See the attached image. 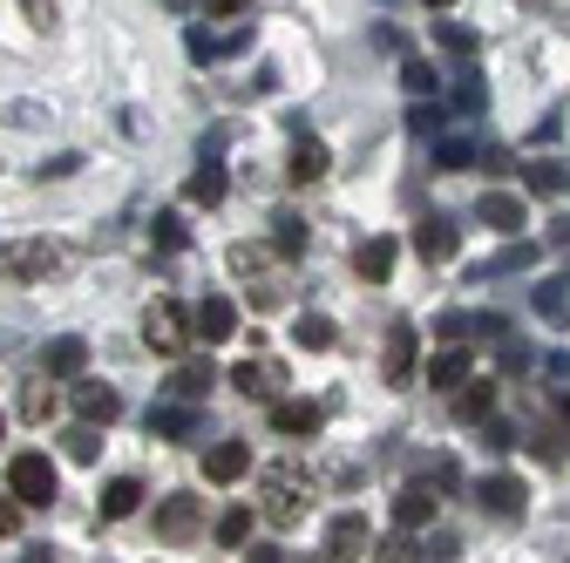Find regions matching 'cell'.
Masks as SVG:
<instances>
[{"instance_id": "obj_1", "label": "cell", "mask_w": 570, "mask_h": 563, "mask_svg": "<svg viewBox=\"0 0 570 563\" xmlns=\"http://www.w3.org/2000/svg\"><path fill=\"white\" fill-rule=\"evenodd\" d=\"M313 475L299 468V462H272L265 468V523H278V530H293V523H306L313 516Z\"/></svg>"}, {"instance_id": "obj_2", "label": "cell", "mask_w": 570, "mask_h": 563, "mask_svg": "<svg viewBox=\"0 0 570 563\" xmlns=\"http://www.w3.org/2000/svg\"><path fill=\"white\" fill-rule=\"evenodd\" d=\"M61 265H68V251L55 238H21V245L0 251V271H8L14 286H41V278H55Z\"/></svg>"}, {"instance_id": "obj_3", "label": "cell", "mask_w": 570, "mask_h": 563, "mask_svg": "<svg viewBox=\"0 0 570 563\" xmlns=\"http://www.w3.org/2000/svg\"><path fill=\"white\" fill-rule=\"evenodd\" d=\"M190 339H197V326H190V313H184L177 299H157L150 313H142V346H150V354L177 360V354H184Z\"/></svg>"}, {"instance_id": "obj_4", "label": "cell", "mask_w": 570, "mask_h": 563, "mask_svg": "<svg viewBox=\"0 0 570 563\" xmlns=\"http://www.w3.org/2000/svg\"><path fill=\"white\" fill-rule=\"evenodd\" d=\"M8 488H14L28 510H48V503H55V488H61V475H55V462H48V455H35V448H28V455H14V462H8Z\"/></svg>"}, {"instance_id": "obj_5", "label": "cell", "mask_w": 570, "mask_h": 563, "mask_svg": "<svg viewBox=\"0 0 570 563\" xmlns=\"http://www.w3.org/2000/svg\"><path fill=\"white\" fill-rule=\"evenodd\" d=\"M442 516V488L435 482H401L394 488V530H428Z\"/></svg>"}, {"instance_id": "obj_6", "label": "cell", "mask_w": 570, "mask_h": 563, "mask_svg": "<svg viewBox=\"0 0 570 563\" xmlns=\"http://www.w3.org/2000/svg\"><path fill=\"white\" fill-rule=\"evenodd\" d=\"M204 530V496H164L157 503V536L164 543H190Z\"/></svg>"}, {"instance_id": "obj_7", "label": "cell", "mask_w": 570, "mask_h": 563, "mask_svg": "<svg viewBox=\"0 0 570 563\" xmlns=\"http://www.w3.org/2000/svg\"><path fill=\"white\" fill-rule=\"evenodd\" d=\"M197 428H204V414H197V401H184V394L150 407V435H157V442H190Z\"/></svg>"}, {"instance_id": "obj_8", "label": "cell", "mask_w": 570, "mask_h": 563, "mask_svg": "<svg viewBox=\"0 0 570 563\" xmlns=\"http://www.w3.org/2000/svg\"><path fill=\"white\" fill-rule=\"evenodd\" d=\"M414 346H421V333L401 319V326H387V354H381V381L387 387H407L414 381Z\"/></svg>"}, {"instance_id": "obj_9", "label": "cell", "mask_w": 570, "mask_h": 563, "mask_svg": "<svg viewBox=\"0 0 570 563\" xmlns=\"http://www.w3.org/2000/svg\"><path fill=\"white\" fill-rule=\"evenodd\" d=\"M232 271L252 286V299L258 306H278V286H272V258L258 251V245H232Z\"/></svg>"}, {"instance_id": "obj_10", "label": "cell", "mask_w": 570, "mask_h": 563, "mask_svg": "<svg viewBox=\"0 0 570 563\" xmlns=\"http://www.w3.org/2000/svg\"><path fill=\"white\" fill-rule=\"evenodd\" d=\"M523 496H530V488H523L517 475H482V488H475V503H482L489 516H503V523L523 516Z\"/></svg>"}, {"instance_id": "obj_11", "label": "cell", "mask_w": 570, "mask_h": 563, "mask_svg": "<svg viewBox=\"0 0 570 563\" xmlns=\"http://www.w3.org/2000/svg\"><path fill=\"white\" fill-rule=\"evenodd\" d=\"M190 326H197V339H204V346H225V339L238 333V306H232L225 293H210V299L190 313Z\"/></svg>"}, {"instance_id": "obj_12", "label": "cell", "mask_w": 570, "mask_h": 563, "mask_svg": "<svg viewBox=\"0 0 570 563\" xmlns=\"http://www.w3.org/2000/svg\"><path fill=\"white\" fill-rule=\"evenodd\" d=\"M455 245H462V231H455L449 218H421V225H414V258H421V265L455 258Z\"/></svg>"}, {"instance_id": "obj_13", "label": "cell", "mask_w": 570, "mask_h": 563, "mask_svg": "<svg viewBox=\"0 0 570 563\" xmlns=\"http://www.w3.org/2000/svg\"><path fill=\"white\" fill-rule=\"evenodd\" d=\"M232 387H238L245 401H272V394L285 387V367H278V360H238V367H232Z\"/></svg>"}, {"instance_id": "obj_14", "label": "cell", "mask_w": 570, "mask_h": 563, "mask_svg": "<svg viewBox=\"0 0 570 563\" xmlns=\"http://www.w3.org/2000/svg\"><path fill=\"white\" fill-rule=\"evenodd\" d=\"M394 258H401V245H394V238H361V245H353V271H361L367 286L394 278Z\"/></svg>"}, {"instance_id": "obj_15", "label": "cell", "mask_w": 570, "mask_h": 563, "mask_svg": "<svg viewBox=\"0 0 570 563\" xmlns=\"http://www.w3.org/2000/svg\"><path fill=\"white\" fill-rule=\"evenodd\" d=\"M475 218L489 225V231H523V197H510V190H482V204H475Z\"/></svg>"}, {"instance_id": "obj_16", "label": "cell", "mask_w": 570, "mask_h": 563, "mask_svg": "<svg viewBox=\"0 0 570 563\" xmlns=\"http://www.w3.org/2000/svg\"><path fill=\"white\" fill-rule=\"evenodd\" d=\"M475 374V360H469V339H449L435 360H428V387H462Z\"/></svg>"}, {"instance_id": "obj_17", "label": "cell", "mask_w": 570, "mask_h": 563, "mask_svg": "<svg viewBox=\"0 0 570 563\" xmlns=\"http://www.w3.org/2000/svg\"><path fill=\"white\" fill-rule=\"evenodd\" d=\"M116 414H122L116 387H102V381H76V421H96V428H109Z\"/></svg>"}, {"instance_id": "obj_18", "label": "cell", "mask_w": 570, "mask_h": 563, "mask_svg": "<svg viewBox=\"0 0 570 563\" xmlns=\"http://www.w3.org/2000/svg\"><path fill=\"white\" fill-rule=\"evenodd\" d=\"M41 367H48V381H82V367H89V339H55L48 354H41Z\"/></svg>"}, {"instance_id": "obj_19", "label": "cell", "mask_w": 570, "mask_h": 563, "mask_svg": "<svg viewBox=\"0 0 570 563\" xmlns=\"http://www.w3.org/2000/svg\"><path fill=\"white\" fill-rule=\"evenodd\" d=\"M367 550H374L367 516H340V523L326 530V556H367Z\"/></svg>"}, {"instance_id": "obj_20", "label": "cell", "mask_w": 570, "mask_h": 563, "mask_svg": "<svg viewBox=\"0 0 570 563\" xmlns=\"http://www.w3.org/2000/svg\"><path fill=\"white\" fill-rule=\"evenodd\" d=\"M523 184H530L537 197H570V164H563V157H530V164H523Z\"/></svg>"}, {"instance_id": "obj_21", "label": "cell", "mask_w": 570, "mask_h": 563, "mask_svg": "<svg viewBox=\"0 0 570 563\" xmlns=\"http://www.w3.org/2000/svg\"><path fill=\"white\" fill-rule=\"evenodd\" d=\"M204 475H210V482H238V475H252V448H245V442L204 448Z\"/></svg>"}, {"instance_id": "obj_22", "label": "cell", "mask_w": 570, "mask_h": 563, "mask_svg": "<svg viewBox=\"0 0 570 563\" xmlns=\"http://www.w3.org/2000/svg\"><path fill=\"white\" fill-rule=\"evenodd\" d=\"M272 245H278V258H306L313 231H306L299 210H272Z\"/></svg>"}, {"instance_id": "obj_23", "label": "cell", "mask_w": 570, "mask_h": 563, "mask_svg": "<svg viewBox=\"0 0 570 563\" xmlns=\"http://www.w3.org/2000/svg\"><path fill=\"white\" fill-rule=\"evenodd\" d=\"M326 170H333L326 144H313V136H299V144H293V164H285V177H293V184H320Z\"/></svg>"}, {"instance_id": "obj_24", "label": "cell", "mask_w": 570, "mask_h": 563, "mask_svg": "<svg viewBox=\"0 0 570 563\" xmlns=\"http://www.w3.org/2000/svg\"><path fill=\"white\" fill-rule=\"evenodd\" d=\"M272 428L278 435H320V401H278L272 407Z\"/></svg>"}, {"instance_id": "obj_25", "label": "cell", "mask_w": 570, "mask_h": 563, "mask_svg": "<svg viewBox=\"0 0 570 563\" xmlns=\"http://www.w3.org/2000/svg\"><path fill=\"white\" fill-rule=\"evenodd\" d=\"M293 339L306 346V354H333V346H340V326H333L326 313H299V326H293Z\"/></svg>"}, {"instance_id": "obj_26", "label": "cell", "mask_w": 570, "mask_h": 563, "mask_svg": "<svg viewBox=\"0 0 570 563\" xmlns=\"http://www.w3.org/2000/svg\"><path fill=\"white\" fill-rule=\"evenodd\" d=\"M184 197L204 204V210H210V204H225V170H218V157H210V150H204V170L184 184Z\"/></svg>"}, {"instance_id": "obj_27", "label": "cell", "mask_w": 570, "mask_h": 563, "mask_svg": "<svg viewBox=\"0 0 570 563\" xmlns=\"http://www.w3.org/2000/svg\"><path fill=\"white\" fill-rule=\"evenodd\" d=\"M489 414H495V387H489V381H462L455 421H469V428H475V421H489Z\"/></svg>"}, {"instance_id": "obj_28", "label": "cell", "mask_w": 570, "mask_h": 563, "mask_svg": "<svg viewBox=\"0 0 570 563\" xmlns=\"http://www.w3.org/2000/svg\"><path fill=\"white\" fill-rule=\"evenodd\" d=\"M136 503H142V482H136V475H116V482L102 488V516H109V523L136 516Z\"/></svg>"}, {"instance_id": "obj_29", "label": "cell", "mask_w": 570, "mask_h": 563, "mask_svg": "<svg viewBox=\"0 0 570 563\" xmlns=\"http://www.w3.org/2000/svg\"><path fill=\"white\" fill-rule=\"evenodd\" d=\"M537 313L550 326H570V278H537Z\"/></svg>"}, {"instance_id": "obj_30", "label": "cell", "mask_w": 570, "mask_h": 563, "mask_svg": "<svg viewBox=\"0 0 570 563\" xmlns=\"http://www.w3.org/2000/svg\"><path fill=\"white\" fill-rule=\"evenodd\" d=\"M435 82H442V76H435V61H421V55L401 61V89H407V96H435Z\"/></svg>"}, {"instance_id": "obj_31", "label": "cell", "mask_w": 570, "mask_h": 563, "mask_svg": "<svg viewBox=\"0 0 570 563\" xmlns=\"http://www.w3.org/2000/svg\"><path fill=\"white\" fill-rule=\"evenodd\" d=\"M435 164H442V170H469V164H482V150L469 144V136H442V144H435Z\"/></svg>"}, {"instance_id": "obj_32", "label": "cell", "mask_w": 570, "mask_h": 563, "mask_svg": "<svg viewBox=\"0 0 570 563\" xmlns=\"http://www.w3.org/2000/svg\"><path fill=\"white\" fill-rule=\"evenodd\" d=\"M530 265H537V245H510V251H495L475 278H503V271H530Z\"/></svg>"}, {"instance_id": "obj_33", "label": "cell", "mask_w": 570, "mask_h": 563, "mask_svg": "<svg viewBox=\"0 0 570 563\" xmlns=\"http://www.w3.org/2000/svg\"><path fill=\"white\" fill-rule=\"evenodd\" d=\"M184 238H190V231H184L177 210H157V218H150V245H157V251H184Z\"/></svg>"}, {"instance_id": "obj_34", "label": "cell", "mask_w": 570, "mask_h": 563, "mask_svg": "<svg viewBox=\"0 0 570 563\" xmlns=\"http://www.w3.org/2000/svg\"><path fill=\"white\" fill-rule=\"evenodd\" d=\"M435 48H449V55H475V48H482V34H475V28H462V21H435Z\"/></svg>"}, {"instance_id": "obj_35", "label": "cell", "mask_w": 570, "mask_h": 563, "mask_svg": "<svg viewBox=\"0 0 570 563\" xmlns=\"http://www.w3.org/2000/svg\"><path fill=\"white\" fill-rule=\"evenodd\" d=\"M218 543H225V550H245V543H252V510H225V516H218Z\"/></svg>"}, {"instance_id": "obj_36", "label": "cell", "mask_w": 570, "mask_h": 563, "mask_svg": "<svg viewBox=\"0 0 570 563\" xmlns=\"http://www.w3.org/2000/svg\"><path fill=\"white\" fill-rule=\"evenodd\" d=\"M442 122H449V116L435 109V96H428V102L414 96V109H407V129H414V136H442Z\"/></svg>"}, {"instance_id": "obj_37", "label": "cell", "mask_w": 570, "mask_h": 563, "mask_svg": "<svg viewBox=\"0 0 570 563\" xmlns=\"http://www.w3.org/2000/svg\"><path fill=\"white\" fill-rule=\"evenodd\" d=\"M482 102H489V89H482V76H475V68H462V82H455V109H462V116H475Z\"/></svg>"}, {"instance_id": "obj_38", "label": "cell", "mask_w": 570, "mask_h": 563, "mask_svg": "<svg viewBox=\"0 0 570 563\" xmlns=\"http://www.w3.org/2000/svg\"><path fill=\"white\" fill-rule=\"evenodd\" d=\"M204 387H210V367L197 360V367H177V381H170V394H184V401H204Z\"/></svg>"}, {"instance_id": "obj_39", "label": "cell", "mask_w": 570, "mask_h": 563, "mask_svg": "<svg viewBox=\"0 0 570 563\" xmlns=\"http://www.w3.org/2000/svg\"><path fill=\"white\" fill-rule=\"evenodd\" d=\"M61 442H68V455H76V462H96V448H102V442H96V421H82V428H68Z\"/></svg>"}, {"instance_id": "obj_40", "label": "cell", "mask_w": 570, "mask_h": 563, "mask_svg": "<svg viewBox=\"0 0 570 563\" xmlns=\"http://www.w3.org/2000/svg\"><path fill=\"white\" fill-rule=\"evenodd\" d=\"M523 448H537L543 462H563V428H537V435H530Z\"/></svg>"}, {"instance_id": "obj_41", "label": "cell", "mask_w": 570, "mask_h": 563, "mask_svg": "<svg viewBox=\"0 0 570 563\" xmlns=\"http://www.w3.org/2000/svg\"><path fill=\"white\" fill-rule=\"evenodd\" d=\"M475 428H482V448H517V428H503V421H475Z\"/></svg>"}, {"instance_id": "obj_42", "label": "cell", "mask_w": 570, "mask_h": 563, "mask_svg": "<svg viewBox=\"0 0 570 563\" xmlns=\"http://www.w3.org/2000/svg\"><path fill=\"white\" fill-rule=\"evenodd\" d=\"M21 414H28V421H48V414H55V394H48V387H28V394H21Z\"/></svg>"}, {"instance_id": "obj_43", "label": "cell", "mask_w": 570, "mask_h": 563, "mask_svg": "<svg viewBox=\"0 0 570 563\" xmlns=\"http://www.w3.org/2000/svg\"><path fill=\"white\" fill-rule=\"evenodd\" d=\"M495 346H503V374H523V367H530V346H523V339H510V333H503Z\"/></svg>"}, {"instance_id": "obj_44", "label": "cell", "mask_w": 570, "mask_h": 563, "mask_svg": "<svg viewBox=\"0 0 570 563\" xmlns=\"http://www.w3.org/2000/svg\"><path fill=\"white\" fill-rule=\"evenodd\" d=\"M21 510H28V503L8 488V496H0V536H14V530H21Z\"/></svg>"}, {"instance_id": "obj_45", "label": "cell", "mask_w": 570, "mask_h": 563, "mask_svg": "<svg viewBox=\"0 0 570 563\" xmlns=\"http://www.w3.org/2000/svg\"><path fill=\"white\" fill-rule=\"evenodd\" d=\"M435 333H442V339H469V333H475V319H469V313H442V319H435Z\"/></svg>"}, {"instance_id": "obj_46", "label": "cell", "mask_w": 570, "mask_h": 563, "mask_svg": "<svg viewBox=\"0 0 570 563\" xmlns=\"http://www.w3.org/2000/svg\"><path fill=\"white\" fill-rule=\"evenodd\" d=\"M76 170H82V157H76V150H68V157H48V164H41V177H76Z\"/></svg>"}, {"instance_id": "obj_47", "label": "cell", "mask_w": 570, "mask_h": 563, "mask_svg": "<svg viewBox=\"0 0 570 563\" xmlns=\"http://www.w3.org/2000/svg\"><path fill=\"white\" fill-rule=\"evenodd\" d=\"M475 333H482V339H503L510 326H503V313H475Z\"/></svg>"}, {"instance_id": "obj_48", "label": "cell", "mask_w": 570, "mask_h": 563, "mask_svg": "<svg viewBox=\"0 0 570 563\" xmlns=\"http://www.w3.org/2000/svg\"><path fill=\"white\" fill-rule=\"evenodd\" d=\"M421 556H462V543H455V536H428Z\"/></svg>"}, {"instance_id": "obj_49", "label": "cell", "mask_w": 570, "mask_h": 563, "mask_svg": "<svg viewBox=\"0 0 570 563\" xmlns=\"http://www.w3.org/2000/svg\"><path fill=\"white\" fill-rule=\"evenodd\" d=\"M21 8H28V21H35V28H55V8H48V0H21Z\"/></svg>"}, {"instance_id": "obj_50", "label": "cell", "mask_w": 570, "mask_h": 563, "mask_svg": "<svg viewBox=\"0 0 570 563\" xmlns=\"http://www.w3.org/2000/svg\"><path fill=\"white\" fill-rule=\"evenodd\" d=\"M204 8H210V14H245L252 0H204Z\"/></svg>"}, {"instance_id": "obj_51", "label": "cell", "mask_w": 570, "mask_h": 563, "mask_svg": "<svg viewBox=\"0 0 570 563\" xmlns=\"http://www.w3.org/2000/svg\"><path fill=\"white\" fill-rule=\"evenodd\" d=\"M557 421H563V428H570V394H557Z\"/></svg>"}, {"instance_id": "obj_52", "label": "cell", "mask_w": 570, "mask_h": 563, "mask_svg": "<svg viewBox=\"0 0 570 563\" xmlns=\"http://www.w3.org/2000/svg\"><path fill=\"white\" fill-rule=\"evenodd\" d=\"M428 8H455V0H428Z\"/></svg>"}, {"instance_id": "obj_53", "label": "cell", "mask_w": 570, "mask_h": 563, "mask_svg": "<svg viewBox=\"0 0 570 563\" xmlns=\"http://www.w3.org/2000/svg\"><path fill=\"white\" fill-rule=\"evenodd\" d=\"M0 428H8V414H0Z\"/></svg>"}]
</instances>
